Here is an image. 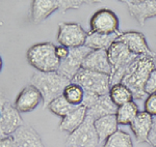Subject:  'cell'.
<instances>
[{
	"mask_svg": "<svg viewBox=\"0 0 156 147\" xmlns=\"http://www.w3.org/2000/svg\"><path fill=\"white\" fill-rule=\"evenodd\" d=\"M154 69H156V58L147 55L138 56L129 66L122 80V84L131 90L134 99H144L146 98V83Z\"/></svg>",
	"mask_w": 156,
	"mask_h": 147,
	"instance_id": "1",
	"label": "cell"
},
{
	"mask_svg": "<svg viewBox=\"0 0 156 147\" xmlns=\"http://www.w3.org/2000/svg\"><path fill=\"white\" fill-rule=\"evenodd\" d=\"M71 83V80L66 78L58 72L42 73L34 72L30 78V84L37 87L43 96V107L48 108L51 102L64 95L66 87Z\"/></svg>",
	"mask_w": 156,
	"mask_h": 147,
	"instance_id": "2",
	"label": "cell"
},
{
	"mask_svg": "<svg viewBox=\"0 0 156 147\" xmlns=\"http://www.w3.org/2000/svg\"><path fill=\"white\" fill-rule=\"evenodd\" d=\"M56 46L52 43L36 44L27 50L26 58L32 68L42 73L57 72L60 60L56 56Z\"/></svg>",
	"mask_w": 156,
	"mask_h": 147,
	"instance_id": "3",
	"label": "cell"
},
{
	"mask_svg": "<svg viewBox=\"0 0 156 147\" xmlns=\"http://www.w3.org/2000/svg\"><path fill=\"white\" fill-rule=\"evenodd\" d=\"M108 60L112 65L110 74V86L122 83L125 74L129 66L137 58V55L131 53L123 43L115 41L107 50Z\"/></svg>",
	"mask_w": 156,
	"mask_h": 147,
	"instance_id": "4",
	"label": "cell"
},
{
	"mask_svg": "<svg viewBox=\"0 0 156 147\" xmlns=\"http://www.w3.org/2000/svg\"><path fill=\"white\" fill-rule=\"evenodd\" d=\"M73 83H76L84 89L85 92L102 96L109 94L110 90V77L108 75L96 73L81 68L74 78Z\"/></svg>",
	"mask_w": 156,
	"mask_h": 147,
	"instance_id": "5",
	"label": "cell"
},
{
	"mask_svg": "<svg viewBox=\"0 0 156 147\" xmlns=\"http://www.w3.org/2000/svg\"><path fill=\"white\" fill-rule=\"evenodd\" d=\"M95 119L87 116L83 123L70 134L67 138L68 147H98L100 145L99 137L95 129Z\"/></svg>",
	"mask_w": 156,
	"mask_h": 147,
	"instance_id": "6",
	"label": "cell"
},
{
	"mask_svg": "<svg viewBox=\"0 0 156 147\" xmlns=\"http://www.w3.org/2000/svg\"><path fill=\"white\" fill-rule=\"evenodd\" d=\"M87 33L82 26L76 22H62L58 25L57 42L69 49L84 46Z\"/></svg>",
	"mask_w": 156,
	"mask_h": 147,
	"instance_id": "7",
	"label": "cell"
},
{
	"mask_svg": "<svg viewBox=\"0 0 156 147\" xmlns=\"http://www.w3.org/2000/svg\"><path fill=\"white\" fill-rule=\"evenodd\" d=\"M23 124V119L18 109L1 98V106H0V136L1 138L12 136L18 129Z\"/></svg>",
	"mask_w": 156,
	"mask_h": 147,
	"instance_id": "8",
	"label": "cell"
},
{
	"mask_svg": "<svg viewBox=\"0 0 156 147\" xmlns=\"http://www.w3.org/2000/svg\"><path fill=\"white\" fill-rule=\"evenodd\" d=\"M119 25V18L115 12L108 8H101L95 12L90 18V31L102 34L121 33Z\"/></svg>",
	"mask_w": 156,
	"mask_h": 147,
	"instance_id": "9",
	"label": "cell"
},
{
	"mask_svg": "<svg viewBox=\"0 0 156 147\" xmlns=\"http://www.w3.org/2000/svg\"><path fill=\"white\" fill-rule=\"evenodd\" d=\"M90 52H92V50L85 46L75 49H70L69 56H68L67 59L60 61V65L57 72L72 81V79L82 68L83 61Z\"/></svg>",
	"mask_w": 156,
	"mask_h": 147,
	"instance_id": "10",
	"label": "cell"
},
{
	"mask_svg": "<svg viewBox=\"0 0 156 147\" xmlns=\"http://www.w3.org/2000/svg\"><path fill=\"white\" fill-rule=\"evenodd\" d=\"M118 42H121L129 49L131 53L137 56H151L156 58V53L150 49L149 45L147 43L146 36L142 32L138 31H126L121 32L120 35L117 38Z\"/></svg>",
	"mask_w": 156,
	"mask_h": 147,
	"instance_id": "11",
	"label": "cell"
},
{
	"mask_svg": "<svg viewBox=\"0 0 156 147\" xmlns=\"http://www.w3.org/2000/svg\"><path fill=\"white\" fill-rule=\"evenodd\" d=\"M122 2L140 26H144L147 20L156 17V0H122Z\"/></svg>",
	"mask_w": 156,
	"mask_h": 147,
	"instance_id": "12",
	"label": "cell"
},
{
	"mask_svg": "<svg viewBox=\"0 0 156 147\" xmlns=\"http://www.w3.org/2000/svg\"><path fill=\"white\" fill-rule=\"evenodd\" d=\"M43 103V96L39 89L34 85H26L15 101L14 106L20 113H29Z\"/></svg>",
	"mask_w": 156,
	"mask_h": 147,
	"instance_id": "13",
	"label": "cell"
},
{
	"mask_svg": "<svg viewBox=\"0 0 156 147\" xmlns=\"http://www.w3.org/2000/svg\"><path fill=\"white\" fill-rule=\"evenodd\" d=\"M82 68L110 76L112 65H110L109 60H108L107 51L106 50L92 51L83 61Z\"/></svg>",
	"mask_w": 156,
	"mask_h": 147,
	"instance_id": "14",
	"label": "cell"
},
{
	"mask_svg": "<svg viewBox=\"0 0 156 147\" xmlns=\"http://www.w3.org/2000/svg\"><path fill=\"white\" fill-rule=\"evenodd\" d=\"M56 11H59L58 0H34L30 7V20L34 24L42 23Z\"/></svg>",
	"mask_w": 156,
	"mask_h": 147,
	"instance_id": "15",
	"label": "cell"
},
{
	"mask_svg": "<svg viewBox=\"0 0 156 147\" xmlns=\"http://www.w3.org/2000/svg\"><path fill=\"white\" fill-rule=\"evenodd\" d=\"M152 123L153 117L146 111L140 112L134 118V120L130 123L131 131L134 134V137L138 143L148 142V137L152 128Z\"/></svg>",
	"mask_w": 156,
	"mask_h": 147,
	"instance_id": "16",
	"label": "cell"
},
{
	"mask_svg": "<svg viewBox=\"0 0 156 147\" xmlns=\"http://www.w3.org/2000/svg\"><path fill=\"white\" fill-rule=\"evenodd\" d=\"M12 137L19 147H46L40 134L30 125H22L15 132Z\"/></svg>",
	"mask_w": 156,
	"mask_h": 147,
	"instance_id": "17",
	"label": "cell"
},
{
	"mask_svg": "<svg viewBox=\"0 0 156 147\" xmlns=\"http://www.w3.org/2000/svg\"><path fill=\"white\" fill-rule=\"evenodd\" d=\"M87 110V116H90L96 120L98 118H101V117L107 115H115L118 106H115L110 99L109 94H107V95L99 96L96 99V102Z\"/></svg>",
	"mask_w": 156,
	"mask_h": 147,
	"instance_id": "18",
	"label": "cell"
},
{
	"mask_svg": "<svg viewBox=\"0 0 156 147\" xmlns=\"http://www.w3.org/2000/svg\"><path fill=\"white\" fill-rule=\"evenodd\" d=\"M94 124L101 146L110 136L119 131V122L115 115H107L98 118L95 120Z\"/></svg>",
	"mask_w": 156,
	"mask_h": 147,
	"instance_id": "19",
	"label": "cell"
},
{
	"mask_svg": "<svg viewBox=\"0 0 156 147\" xmlns=\"http://www.w3.org/2000/svg\"><path fill=\"white\" fill-rule=\"evenodd\" d=\"M87 116V108L83 106H79L74 111H72L71 113L68 114L67 116L62 118V121H60L58 128L62 132H66V133L70 135V134H72L74 131H76L83 123Z\"/></svg>",
	"mask_w": 156,
	"mask_h": 147,
	"instance_id": "20",
	"label": "cell"
},
{
	"mask_svg": "<svg viewBox=\"0 0 156 147\" xmlns=\"http://www.w3.org/2000/svg\"><path fill=\"white\" fill-rule=\"evenodd\" d=\"M119 35L120 33L102 34L89 31L84 46L90 49L92 51H98V50H106L107 51L110 48V46L117 41Z\"/></svg>",
	"mask_w": 156,
	"mask_h": 147,
	"instance_id": "21",
	"label": "cell"
},
{
	"mask_svg": "<svg viewBox=\"0 0 156 147\" xmlns=\"http://www.w3.org/2000/svg\"><path fill=\"white\" fill-rule=\"evenodd\" d=\"M109 96L112 101L114 102V104L118 107L130 103L134 99L131 90L122 83L115 84V85L110 87Z\"/></svg>",
	"mask_w": 156,
	"mask_h": 147,
	"instance_id": "22",
	"label": "cell"
},
{
	"mask_svg": "<svg viewBox=\"0 0 156 147\" xmlns=\"http://www.w3.org/2000/svg\"><path fill=\"white\" fill-rule=\"evenodd\" d=\"M138 113H140L138 106L132 101V102H130V103H127L125 105H122V106L118 107L115 116H117L119 124H122V125H127V124H129L130 125V123L134 120V118L137 116Z\"/></svg>",
	"mask_w": 156,
	"mask_h": 147,
	"instance_id": "23",
	"label": "cell"
},
{
	"mask_svg": "<svg viewBox=\"0 0 156 147\" xmlns=\"http://www.w3.org/2000/svg\"><path fill=\"white\" fill-rule=\"evenodd\" d=\"M76 108H77V106H74V105L70 104L64 95L55 99L48 106V109L51 113L55 114L56 116L62 117V118L67 116L68 114L71 113L72 111H74Z\"/></svg>",
	"mask_w": 156,
	"mask_h": 147,
	"instance_id": "24",
	"label": "cell"
},
{
	"mask_svg": "<svg viewBox=\"0 0 156 147\" xmlns=\"http://www.w3.org/2000/svg\"><path fill=\"white\" fill-rule=\"evenodd\" d=\"M85 91L80 85H78L76 83H71L69 84L64 92V96L67 99V101L70 104L74 105V106H81L82 102L84 99Z\"/></svg>",
	"mask_w": 156,
	"mask_h": 147,
	"instance_id": "25",
	"label": "cell"
},
{
	"mask_svg": "<svg viewBox=\"0 0 156 147\" xmlns=\"http://www.w3.org/2000/svg\"><path fill=\"white\" fill-rule=\"evenodd\" d=\"M101 147H133V142L129 134L119 129L110 136Z\"/></svg>",
	"mask_w": 156,
	"mask_h": 147,
	"instance_id": "26",
	"label": "cell"
},
{
	"mask_svg": "<svg viewBox=\"0 0 156 147\" xmlns=\"http://www.w3.org/2000/svg\"><path fill=\"white\" fill-rule=\"evenodd\" d=\"M59 1V11L65 14L69 9H78L82 4H96V0H58Z\"/></svg>",
	"mask_w": 156,
	"mask_h": 147,
	"instance_id": "27",
	"label": "cell"
},
{
	"mask_svg": "<svg viewBox=\"0 0 156 147\" xmlns=\"http://www.w3.org/2000/svg\"><path fill=\"white\" fill-rule=\"evenodd\" d=\"M145 111L152 117L156 116V93L147 95L144 104Z\"/></svg>",
	"mask_w": 156,
	"mask_h": 147,
	"instance_id": "28",
	"label": "cell"
},
{
	"mask_svg": "<svg viewBox=\"0 0 156 147\" xmlns=\"http://www.w3.org/2000/svg\"><path fill=\"white\" fill-rule=\"evenodd\" d=\"M145 91H146V93H147V95L156 93V69H154V71L150 74L147 83H146V86H145Z\"/></svg>",
	"mask_w": 156,
	"mask_h": 147,
	"instance_id": "29",
	"label": "cell"
},
{
	"mask_svg": "<svg viewBox=\"0 0 156 147\" xmlns=\"http://www.w3.org/2000/svg\"><path fill=\"white\" fill-rule=\"evenodd\" d=\"M55 51H56L57 58H58L60 61L67 59L68 56H69V54H70V49L67 48V47H65V46H62V45L56 46V50H55Z\"/></svg>",
	"mask_w": 156,
	"mask_h": 147,
	"instance_id": "30",
	"label": "cell"
},
{
	"mask_svg": "<svg viewBox=\"0 0 156 147\" xmlns=\"http://www.w3.org/2000/svg\"><path fill=\"white\" fill-rule=\"evenodd\" d=\"M148 143L150 144V146H156V116L153 117V123L148 137Z\"/></svg>",
	"mask_w": 156,
	"mask_h": 147,
	"instance_id": "31",
	"label": "cell"
},
{
	"mask_svg": "<svg viewBox=\"0 0 156 147\" xmlns=\"http://www.w3.org/2000/svg\"><path fill=\"white\" fill-rule=\"evenodd\" d=\"M0 147H19L12 136L4 137L0 140Z\"/></svg>",
	"mask_w": 156,
	"mask_h": 147,
	"instance_id": "32",
	"label": "cell"
},
{
	"mask_svg": "<svg viewBox=\"0 0 156 147\" xmlns=\"http://www.w3.org/2000/svg\"><path fill=\"white\" fill-rule=\"evenodd\" d=\"M150 147H156V146H150Z\"/></svg>",
	"mask_w": 156,
	"mask_h": 147,
	"instance_id": "33",
	"label": "cell"
}]
</instances>
